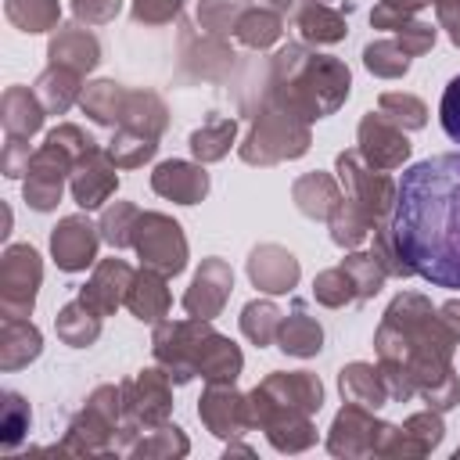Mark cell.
Listing matches in <instances>:
<instances>
[{
    "label": "cell",
    "mask_w": 460,
    "mask_h": 460,
    "mask_svg": "<svg viewBox=\"0 0 460 460\" xmlns=\"http://www.w3.org/2000/svg\"><path fill=\"white\" fill-rule=\"evenodd\" d=\"M388 230L399 259L438 288H460V151L410 165Z\"/></svg>",
    "instance_id": "obj_1"
},
{
    "label": "cell",
    "mask_w": 460,
    "mask_h": 460,
    "mask_svg": "<svg viewBox=\"0 0 460 460\" xmlns=\"http://www.w3.org/2000/svg\"><path fill=\"white\" fill-rule=\"evenodd\" d=\"M155 356L176 374V381L201 374L212 385H219L234 381L241 370V352L198 316L190 323H162L155 331Z\"/></svg>",
    "instance_id": "obj_2"
},
{
    "label": "cell",
    "mask_w": 460,
    "mask_h": 460,
    "mask_svg": "<svg viewBox=\"0 0 460 460\" xmlns=\"http://www.w3.org/2000/svg\"><path fill=\"white\" fill-rule=\"evenodd\" d=\"M305 144H309L305 119L288 111L280 101L266 97V104H262V111L255 119V129L241 147V158L244 162H259V165H273L280 158H298L305 151Z\"/></svg>",
    "instance_id": "obj_3"
},
{
    "label": "cell",
    "mask_w": 460,
    "mask_h": 460,
    "mask_svg": "<svg viewBox=\"0 0 460 460\" xmlns=\"http://www.w3.org/2000/svg\"><path fill=\"white\" fill-rule=\"evenodd\" d=\"M133 248L140 252L144 266H151L158 273H180L183 262H187V241H183L180 226L169 216H158V212L137 216Z\"/></svg>",
    "instance_id": "obj_4"
},
{
    "label": "cell",
    "mask_w": 460,
    "mask_h": 460,
    "mask_svg": "<svg viewBox=\"0 0 460 460\" xmlns=\"http://www.w3.org/2000/svg\"><path fill=\"white\" fill-rule=\"evenodd\" d=\"M338 169H341V183H345V198H352L374 223L381 216H392V205H395V187L392 180L377 169L370 172L367 165H359V155L345 151L338 155Z\"/></svg>",
    "instance_id": "obj_5"
},
{
    "label": "cell",
    "mask_w": 460,
    "mask_h": 460,
    "mask_svg": "<svg viewBox=\"0 0 460 460\" xmlns=\"http://www.w3.org/2000/svg\"><path fill=\"white\" fill-rule=\"evenodd\" d=\"M72 158H79L72 147H65L54 137H47L43 151L25 169L29 172V180H25V201L32 208L43 212V208H54L58 205V198H61V176H65V169H68Z\"/></svg>",
    "instance_id": "obj_6"
},
{
    "label": "cell",
    "mask_w": 460,
    "mask_h": 460,
    "mask_svg": "<svg viewBox=\"0 0 460 460\" xmlns=\"http://www.w3.org/2000/svg\"><path fill=\"white\" fill-rule=\"evenodd\" d=\"M359 155L367 158L370 169H395L410 158V140L392 119L367 115L359 122Z\"/></svg>",
    "instance_id": "obj_7"
},
{
    "label": "cell",
    "mask_w": 460,
    "mask_h": 460,
    "mask_svg": "<svg viewBox=\"0 0 460 460\" xmlns=\"http://www.w3.org/2000/svg\"><path fill=\"white\" fill-rule=\"evenodd\" d=\"M36 284H40V255L25 244L7 248V255H4V309H7V316L32 309Z\"/></svg>",
    "instance_id": "obj_8"
},
{
    "label": "cell",
    "mask_w": 460,
    "mask_h": 460,
    "mask_svg": "<svg viewBox=\"0 0 460 460\" xmlns=\"http://www.w3.org/2000/svg\"><path fill=\"white\" fill-rule=\"evenodd\" d=\"M119 176H115V162L108 151L101 147H86L79 158H75V169H72V194L83 208H97L111 190H115Z\"/></svg>",
    "instance_id": "obj_9"
},
{
    "label": "cell",
    "mask_w": 460,
    "mask_h": 460,
    "mask_svg": "<svg viewBox=\"0 0 460 460\" xmlns=\"http://www.w3.org/2000/svg\"><path fill=\"white\" fill-rule=\"evenodd\" d=\"M230 288H234L230 266L223 259H205L198 277H194V284H190V291L183 295V309L190 316H198V320H208V316H216L223 309Z\"/></svg>",
    "instance_id": "obj_10"
},
{
    "label": "cell",
    "mask_w": 460,
    "mask_h": 460,
    "mask_svg": "<svg viewBox=\"0 0 460 460\" xmlns=\"http://www.w3.org/2000/svg\"><path fill=\"white\" fill-rule=\"evenodd\" d=\"M129 284H133V270H129L126 262H119V259H108V262L97 266V273H93V280L83 288L79 302H83L86 309H93L97 316H108L119 302H126Z\"/></svg>",
    "instance_id": "obj_11"
},
{
    "label": "cell",
    "mask_w": 460,
    "mask_h": 460,
    "mask_svg": "<svg viewBox=\"0 0 460 460\" xmlns=\"http://www.w3.org/2000/svg\"><path fill=\"white\" fill-rule=\"evenodd\" d=\"M50 248H54V259L61 270H86L93 262V252H97V234L83 216H68L54 230Z\"/></svg>",
    "instance_id": "obj_12"
},
{
    "label": "cell",
    "mask_w": 460,
    "mask_h": 460,
    "mask_svg": "<svg viewBox=\"0 0 460 460\" xmlns=\"http://www.w3.org/2000/svg\"><path fill=\"white\" fill-rule=\"evenodd\" d=\"M248 273H252V280H255L262 291L280 295V291L295 288V280H298V262H295L291 252H284V248H277V244H262V248L252 252Z\"/></svg>",
    "instance_id": "obj_13"
},
{
    "label": "cell",
    "mask_w": 460,
    "mask_h": 460,
    "mask_svg": "<svg viewBox=\"0 0 460 460\" xmlns=\"http://www.w3.org/2000/svg\"><path fill=\"white\" fill-rule=\"evenodd\" d=\"M151 187L162 194V198H172L180 205H194L205 198L208 190V176L205 169L198 165H187V162H162L151 176Z\"/></svg>",
    "instance_id": "obj_14"
},
{
    "label": "cell",
    "mask_w": 460,
    "mask_h": 460,
    "mask_svg": "<svg viewBox=\"0 0 460 460\" xmlns=\"http://www.w3.org/2000/svg\"><path fill=\"white\" fill-rule=\"evenodd\" d=\"M262 392L284 406V410H298V413H309V410H320V399H323V388L313 374H273Z\"/></svg>",
    "instance_id": "obj_15"
},
{
    "label": "cell",
    "mask_w": 460,
    "mask_h": 460,
    "mask_svg": "<svg viewBox=\"0 0 460 460\" xmlns=\"http://www.w3.org/2000/svg\"><path fill=\"white\" fill-rule=\"evenodd\" d=\"M370 22H374L377 29H392V32H399V47H402L406 54H424V50L435 43V29H431V25H424V22H410V14H402V11L388 7V4L374 7Z\"/></svg>",
    "instance_id": "obj_16"
},
{
    "label": "cell",
    "mask_w": 460,
    "mask_h": 460,
    "mask_svg": "<svg viewBox=\"0 0 460 460\" xmlns=\"http://www.w3.org/2000/svg\"><path fill=\"white\" fill-rule=\"evenodd\" d=\"M162 277H165V273H158V270H151V266L133 277L129 295H126V305H129L140 320H158V316H165V309H169V291H165V280H162Z\"/></svg>",
    "instance_id": "obj_17"
},
{
    "label": "cell",
    "mask_w": 460,
    "mask_h": 460,
    "mask_svg": "<svg viewBox=\"0 0 460 460\" xmlns=\"http://www.w3.org/2000/svg\"><path fill=\"white\" fill-rule=\"evenodd\" d=\"M54 65H65L72 72H86L97 65V40L86 29H61L50 43Z\"/></svg>",
    "instance_id": "obj_18"
},
{
    "label": "cell",
    "mask_w": 460,
    "mask_h": 460,
    "mask_svg": "<svg viewBox=\"0 0 460 460\" xmlns=\"http://www.w3.org/2000/svg\"><path fill=\"white\" fill-rule=\"evenodd\" d=\"M241 406H244V402H241L234 392H226V388L212 385V388H208V395L201 399V417H205V424H208L216 435H234V431H237V424L244 420Z\"/></svg>",
    "instance_id": "obj_19"
},
{
    "label": "cell",
    "mask_w": 460,
    "mask_h": 460,
    "mask_svg": "<svg viewBox=\"0 0 460 460\" xmlns=\"http://www.w3.org/2000/svg\"><path fill=\"white\" fill-rule=\"evenodd\" d=\"M295 201H298V208H302L305 216H331V212L338 208L341 194H338V187H334L331 176L313 172V176H302V180L295 183Z\"/></svg>",
    "instance_id": "obj_20"
},
{
    "label": "cell",
    "mask_w": 460,
    "mask_h": 460,
    "mask_svg": "<svg viewBox=\"0 0 460 460\" xmlns=\"http://www.w3.org/2000/svg\"><path fill=\"white\" fill-rule=\"evenodd\" d=\"M277 338H280V349L291 356H313V352H320V341H323L320 323L313 316H305L302 309H295L288 320H280Z\"/></svg>",
    "instance_id": "obj_21"
},
{
    "label": "cell",
    "mask_w": 460,
    "mask_h": 460,
    "mask_svg": "<svg viewBox=\"0 0 460 460\" xmlns=\"http://www.w3.org/2000/svg\"><path fill=\"white\" fill-rule=\"evenodd\" d=\"M341 392L349 395V402H359V406H381L385 399V381L377 377L374 367L367 363H352L341 370Z\"/></svg>",
    "instance_id": "obj_22"
},
{
    "label": "cell",
    "mask_w": 460,
    "mask_h": 460,
    "mask_svg": "<svg viewBox=\"0 0 460 460\" xmlns=\"http://www.w3.org/2000/svg\"><path fill=\"white\" fill-rule=\"evenodd\" d=\"M237 40L248 43V47H270L277 36H280V14L277 11H262V7H252V11H241L237 14V25H234Z\"/></svg>",
    "instance_id": "obj_23"
},
{
    "label": "cell",
    "mask_w": 460,
    "mask_h": 460,
    "mask_svg": "<svg viewBox=\"0 0 460 460\" xmlns=\"http://www.w3.org/2000/svg\"><path fill=\"white\" fill-rule=\"evenodd\" d=\"M237 133V122L234 119H208L194 137H190V151L201 158V162H216L230 151V140Z\"/></svg>",
    "instance_id": "obj_24"
},
{
    "label": "cell",
    "mask_w": 460,
    "mask_h": 460,
    "mask_svg": "<svg viewBox=\"0 0 460 460\" xmlns=\"http://www.w3.org/2000/svg\"><path fill=\"white\" fill-rule=\"evenodd\" d=\"M133 388H137L140 395L133 399V395L126 392V395H129V402H133L129 410H133V413H140L144 420H162V417H165V410H169V392H165L162 374H158V370H144V377H140Z\"/></svg>",
    "instance_id": "obj_25"
},
{
    "label": "cell",
    "mask_w": 460,
    "mask_h": 460,
    "mask_svg": "<svg viewBox=\"0 0 460 460\" xmlns=\"http://www.w3.org/2000/svg\"><path fill=\"white\" fill-rule=\"evenodd\" d=\"M298 29L305 40H316V43H334L345 36V18L323 4H309L302 14H298Z\"/></svg>",
    "instance_id": "obj_26"
},
{
    "label": "cell",
    "mask_w": 460,
    "mask_h": 460,
    "mask_svg": "<svg viewBox=\"0 0 460 460\" xmlns=\"http://www.w3.org/2000/svg\"><path fill=\"white\" fill-rule=\"evenodd\" d=\"M370 226H377V223H374L352 198H341L338 208L331 212V230H334V241H338V244H359Z\"/></svg>",
    "instance_id": "obj_27"
},
{
    "label": "cell",
    "mask_w": 460,
    "mask_h": 460,
    "mask_svg": "<svg viewBox=\"0 0 460 460\" xmlns=\"http://www.w3.org/2000/svg\"><path fill=\"white\" fill-rule=\"evenodd\" d=\"M126 90L115 83H93L83 93V108L86 115H93L97 122H122V108H126Z\"/></svg>",
    "instance_id": "obj_28"
},
{
    "label": "cell",
    "mask_w": 460,
    "mask_h": 460,
    "mask_svg": "<svg viewBox=\"0 0 460 460\" xmlns=\"http://www.w3.org/2000/svg\"><path fill=\"white\" fill-rule=\"evenodd\" d=\"M36 90H40L43 104L61 115V111L72 104V97H75V72L65 68V65H54V68H47V72L40 75Z\"/></svg>",
    "instance_id": "obj_29"
},
{
    "label": "cell",
    "mask_w": 460,
    "mask_h": 460,
    "mask_svg": "<svg viewBox=\"0 0 460 460\" xmlns=\"http://www.w3.org/2000/svg\"><path fill=\"white\" fill-rule=\"evenodd\" d=\"M7 18L25 32H43L58 22V0H7Z\"/></svg>",
    "instance_id": "obj_30"
},
{
    "label": "cell",
    "mask_w": 460,
    "mask_h": 460,
    "mask_svg": "<svg viewBox=\"0 0 460 460\" xmlns=\"http://www.w3.org/2000/svg\"><path fill=\"white\" fill-rule=\"evenodd\" d=\"M97 313L93 309H86L83 302H72L61 316H58V334L68 341V345H86V341H93L97 338Z\"/></svg>",
    "instance_id": "obj_31"
},
{
    "label": "cell",
    "mask_w": 460,
    "mask_h": 460,
    "mask_svg": "<svg viewBox=\"0 0 460 460\" xmlns=\"http://www.w3.org/2000/svg\"><path fill=\"white\" fill-rule=\"evenodd\" d=\"M4 108H7L4 122H7L11 137H22V133H36V129H40V122H43V115H40L36 101H32L25 90H11V93L4 97Z\"/></svg>",
    "instance_id": "obj_32"
},
{
    "label": "cell",
    "mask_w": 460,
    "mask_h": 460,
    "mask_svg": "<svg viewBox=\"0 0 460 460\" xmlns=\"http://www.w3.org/2000/svg\"><path fill=\"white\" fill-rule=\"evenodd\" d=\"M155 137H147V133H140V129H122L115 140H111V147H108V155H111V162L115 165H140L144 158H151L155 155Z\"/></svg>",
    "instance_id": "obj_33"
},
{
    "label": "cell",
    "mask_w": 460,
    "mask_h": 460,
    "mask_svg": "<svg viewBox=\"0 0 460 460\" xmlns=\"http://www.w3.org/2000/svg\"><path fill=\"white\" fill-rule=\"evenodd\" d=\"M241 327H244V334H248L252 341L270 345V341L277 338V331H280V313H277L273 302H252V305H244Z\"/></svg>",
    "instance_id": "obj_34"
},
{
    "label": "cell",
    "mask_w": 460,
    "mask_h": 460,
    "mask_svg": "<svg viewBox=\"0 0 460 460\" xmlns=\"http://www.w3.org/2000/svg\"><path fill=\"white\" fill-rule=\"evenodd\" d=\"M363 61H367V68H370V72H377V75H385V79L402 75V72L410 68V54H406L399 43H392V40L370 43V47L363 50Z\"/></svg>",
    "instance_id": "obj_35"
},
{
    "label": "cell",
    "mask_w": 460,
    "mask_h": 460,
    "mask_svg": "<svg viewBox=\"0 0 460 460\" xmlns=\"http://www.w3.org/2000/svg\"><path fill=\"white\" fill-rule=\"evenodd\" d=\"M313 295H316L323 305H345V302L359 298L356 280L349 277L345 266H338V270H323V273L316 277V284H313Z\"/></svg>",
    "instance_id": "obj_36"
},
{
    "label": "cell",
    "mask_w": 460,
    "mask_h": 460,
    "mask_svg": "<svg viewBox=\"0 0 460 460\" xmlns=\"http://www.w3.org/2000/svg\"><path fill=\"white\" fill-rule=\"evenodd\" d=\"M381 115L385 119H392L395 126H402V129H417V126H424V104L417 101V97H410V93H381Z\"/></svg>",
    "instance_id": "obj_37"
},
{
    "label": "cell",
    "mask_w": 460,
    "mask_h": 460,
    "mask_svg": "<svg viewBox=\"0 0 460 460\" xmlns=\"http://www.w3.org/2000/svg\"><path fill=\"white\" fill-rule=\"evenodd\" d=\"M137 216H140V212H137L133 205H115V208H108V212L101 216V234H104V241H108V244H115V248L133 244Z\"/></svg>",
    "instance_id": "obj_38"
},
{
    "label": "cell",
    "mask_w": 460,
    "mask_h": 460,
    "mask_svg": "<svg viewBox=\"0 0 460 460\" xmlns=\"http://www.w3.org/2000/svg\"><path fill=\"white\" fill-rule=\"evenodd\" d=\"M341 266H345V270H349V277L356 280L359 298L374 295V291L381 288V280H385V266H381V259H377L374 252H370V255H349Z\"/></svg>",
    "instance_id": "obj_39"
},
{
    "label": "cell",
    "mask_w": 460,
    "mask_h": 460,
    "mask_svg": "<svg viewBox=\"0 0 460 460\" xmlns=\"http://www.w3.org/2000/svg\"><path fill=\"white\" fill-rule=\"evenodd\" d=\"M198 18H201V29H208L212 36H219L223 29H234L237 25V7L230 0H201Z\"/></svg>",
    "instance_id": "obj_40"
},
{
    "label": "cell",
    "mask_w": 460,
    "mask_h": 460,
    "mask_svg": "<svg viewBox=\"0 0 460 460\" xmlns=\"http://www.w3.org/2000/svg\"><path fill=\"white\" fill-rule=\"evenodd\" d=\"M438 119H442V129L449 133V140L460 144V75L449 79V86L442 93V104H438Z\"/></svg>",
    "instance_id": "obj_41"
},
{
    "label": "cell",
    "mask_w": 460,
    "mask_h": 460,
    "mask_svg": "<svg viewBox=\"0 0 460 460\" xmlns=\"http://www.w3.org/2000/svg\"><path fill=\"white\" fill-rule=\"evenodd\" d=\"M183 0H133V18L147 25H162L180 11Z\"/></svg>",
    "instance_id": "obj_42"
},
{
    "label": "cell",
    "mask_w": 460,
    "mask_h": 460,
    "mask_svg": "<svg viewBox=\"0 0 460 460\" xmlns=\"http://www.w3.org/2000/svg\"><path fill=\"white\" fill-rule=\"evenodd\" d=\"M72 7L86 22H108L119 14V0H72Z\"/></svg>",
    "instance_id": "obj_43"
},
{
    "label": "cell",
    "mask_w": 460,
    "mask_h": 460,
    "mask_svg": "<svg viewBox=\"0 0 460 460\" xmlns=\"http://www.w3.org/2000/svg\"><path fill=\"white\" fill-rule=\"evenodd\" d=\"M435 7H438V22L449 29L453 43L460 47V0H438Z\"/></svg>",
    "instance_id": "obj_44"
},
{
    "label": "cell",
    "mask_w": 460,
    "mask_h": 460,
    "mask_svg": "<svg viewBox=\"0 0 460 460\" xmlns=\"http://www.w3.org/2000/svg\"><path fill=\"white\" fill-rule=\"evenodd\" d=\"M442 323L453 331V338H460V302H449V305H442Z\"/></svg>",
    "instance_id": "obj_45"
},
{
    "label": "cell",
    "mask_w": 460,
    "mask_h": 460,
    "mask_svg": "<svg viewBox=\"0 0 460 460\" xmlns=\"http://www.w3.org/2000/svg\"><path fill=\"white\" fill-rule=\"evenodd\" d=\"M313 4H323V0H313Z\"/></svg>",
    "instance_id": "obj_46"
}]
</instances>
